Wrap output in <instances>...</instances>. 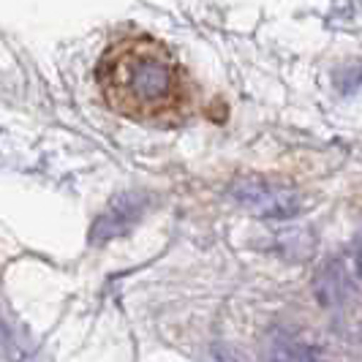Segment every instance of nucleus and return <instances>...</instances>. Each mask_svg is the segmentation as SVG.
I'll return each instance as SVG.
<instances>
[{
  "mask_svg": "<svg viewBox=\"0 0 362 362\" xmlns=\"http://www.w3.org/2000/svg\"><path fill=\"white\" fill-rule=\"evenodd\" d=\"M107 95L126 115H147L169 107L177 95V71L169 57L156 47H131L112 57L109 76L101 79Z\"/></svg>",
  "mask_w": 362,
  "mask_h": 362,
  "instance_id": "obj_1",
  "label": "nucleus"
},
{
  "mask_svg": "<svg viewBox=\"0 0 362 362\" xmlns=\"http://www.w3.org/2000/svg\"><path fill=\"white\" fill-rule=\"evenodd\" d=\"M237 199L259 216H294L300 210V197L289 185H278L267 180H243L237 182Z\"/></svg>",
  "mask_w": 362,
  "mask_h": 362,
  "instance_id": "obj_2",
  "label": "nucleus"
}]
</instances>
